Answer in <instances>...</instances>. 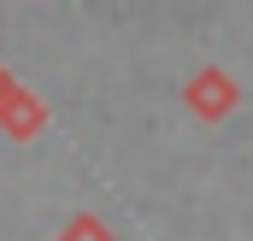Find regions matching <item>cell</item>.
<instances>
[{
	"label": "cell",
	"instance_id": "obj_1",
	"mask_svg": "<svg viewBox=\"0 0 253 241\" xmlns=\"http://www.w3.org/2000/svg\"><path fill=\"white\" fill-rule=\"evenodd\" d=\"M236 100H242V88H236V77L224 65H200L183 82V106H189L194 118H206V123H224L236 112Z\"/></svg>",
	"mask_w": 253,
	"mask_h": 241
},
{
	"label": "cell",
	"instance_id": "obj_2",
	"mask_svg": "<svg viewBox=\"0 0 253 241\" xmlns=\"http://www.w3.org/2000/svg\"><path fill=\"white\" fill-rule=\"evenodd\" d=\"M0 123H6L12 135H36V129L47 123V112H42L24 88H6V100H0Z\"/></svg>",
	"mask_w": 253,
	"mask_h": 241
},
{
	"label": "cell",
	"instance_id": "obj_3",
	"mask_svg": "<svg viewBox=\"0 0 253 241\" xmlns=\"http://www.w3.org/2000/svg\"><path fill=\"white\" fill-rule=\"evenodd\" d=\"M59 241H112V230H106V218H94V212H77V218L59 230Z\"/></svg>",
	"mask_w": 253,
	"mask_h": 241
}]
</instances>
